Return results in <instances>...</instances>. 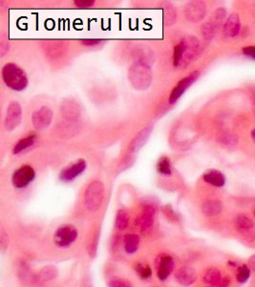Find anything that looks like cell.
<instances>
[{"mask_svg":"<svg viewBox=\"0 0 255 287\" xmlns=\"http://www.w3.org/2000/svg\"><path fill=\"white\" fill-rule=\"evenodd\" d=\"M200 40L193 36H187L174 47L173 65L175 67H187L201 54Z\"/></svg>","mask_w":255,"mask_h":287,"instance_id":"6da1fadb","label":"cell"},{"mask_svg":"<svg viewBox=\"0 0 255 287\" xmlns=\"http://www.w3.org/2000/svg\"><path fill=\"white\" fill-rule=\"evenodd\" d=\"M79 238V231L74 224H63L59 226L52 236L54 247L61 251L72 249Z\"/></svg>","mask_w":255,"mask_h":287,"instance_id":"7a4b0ae2","label":"cell"},{"mask_svg":"<svg viewBox=\"0 0 255 287\" xmlns=\"http://www.w3.org/2000/svg\"><path fill=\"white\" fill-rule=\"evenodd\" d=\"M2 78L5 84L15 91H22L28 85L25 71L13 63L6 64L3 66Z\"/></svg>","mask_w":255,"mask_h":287,"instance_id":"3957f363","label":"cell"},{"mask_svg":"<svg viewBox=\"0 0 255 287\" xmlns=\"http://www.w3.org/2000/svg\"><path fill=\"white\" fill-rule=\"evenodd\" d=\"M128 78L131 84L138 90L147 89L152 80L151 69L147 64L136 62L129 68Z\"/></svg>","mask_w":255,"mask_h":287,"instance_id":"277c9868","label":"cell"},{"mask_svg":"<svg viewBox=\"0 0 255 287\" xmlns=\"http://www.w3.org/2000/svg\"><path fill=\"white\" fill-rule=\"evenodd\" d=\"M104 193L105 189L102 181L94 180L90 183L85 190L83 198L85 208L92 213L99 211L103 203Z\"/></svg>","mask_w":255,"mask_h":287,"instance_id":"5b68a950","label":"cell"},{"mask_svg":"<svg viewBox=\"0 0 255 287\" xmlns=\"http://www.w3.org/2000/svg\"><path fill=\"white\" fill-rule=\"evenodd\" d=\"M154 270L157 279L164 283L167 281L175 270L176 262L174 258L166 252L158 254L153 262Z\"/></svg>","mask_w":255,"mask_h":287,"instance_id":"8992f818","label":"cell"},{"mask_svg":"<svg viewBox=\"0 0 255 287\" xmlns=\"http://www.w3.org/2000/svg\"><path fill=\"white\" fill-rule=\"evenodd\" d=\"M156 207L152 204L143 206L141 213L136 219V225L142 235H150L152 232L156 217Z\"/></svg>","mask_w":255,"mask_h":287,"instance_id":"52a82bcc","label":"cell"},{"mask_svg":"<svg viewBox=\"0 0 255 287\" xmlns=\"http://www.w3.org/2000/svg\"><path fill=\"white\" fill-rule=\"evenodd\" d=\"M35 177L36 171L33 167L29 165H23L13 171L12 183L13 187L16 189H24L34 181Z\"/></svg>","mask_w":255,"mask_h":287,"instance_id":"ba28073f","label":"cell"},{"mask_svg":"<svg viewBox=\"0 0 255 287\" xmlns=\"http://www.w3.org/2000/svg\"><path fill=\"white\" fill-rule=\"evenodd\" d=\"M200 77V72L199 71H194L192 72L191 74H190L189 76L182 78L178 83L173 87L172 91L170 93L168 102L170 105L175 104L179 99L184 95V93L187 91L192 84L198 79Z\"/></svg>","mask_w":255,"mask_h":287,"instance_id":"9c48e42d","label":"cell"},{"mask_svg":"<svg viewBox=\"0 0 255 287\" xmlns=\"http://www.w3.org/2000/svg\"><path fill=\"white\" fill-rule=\"evenodd\" d=\"M21 119H22L21 106L17 102H12L7 108L4 122L6 131H13V130H15L19 126Z\"/></svg>","mask_w":255,"mask_h":287,"instance_id":"30bf717a","label":"cell"},{"mask_svg":"<svg viewBox=\"0 0 255 287\" xmlns=\"http://www.w3.org/2000/svg\"><path fill=\"white\" fill-rule=\"evenodd\" d=\"M206 5L203 1H191L185 8L186 18L191 22H199L206 14Z\"/></svg>","mask_w":255,"mask_h":287,"instance_id":"8fae6325","label":"cell"},{"mask_svg":"<svg viewBox=\"0 0 255 287\" xmlns=\"http://www.w3.org/2000/svg\"><path fill=\"white\" fill-rule=\"evenodd\" d=\"M86 161L83 159H79L62 170L60 174V179L63 182H71L86 170Z\"/></svg>","mask_w":255,"mask_h":287,"instance_id":"7c38bea8","label":"cell"},{"mask_svg":"<svg viewBox=\"0 0 255 287\" xmlns=\"http://www.w3.org/2000/svg\"><path fill=\"white\" fill-rule=\"evenodd\" d=\"M53 119V111L48 106H42L33 113L32 123L34 127L41 131L48 128Z\"/></svg>","mask_w":255,"mask_h":287,"instance_id":"4fadbf2b","label":"cell"},{"mask_svg":"<svg viewBox=\"0 0 255 287\" xmlns=\"http://www.w3.org/2000/svg\"><path fill=\"white\" fill-rule=\"evenodd\" d=\"M197 279L198 274L191 266H183L175 272V281L182 287H191Z\"/></svg>","mask_w":255,"mask_h":287,"instance_id":"5bb4252c","label":"cell"},{"mask_svg":"<svg viewBox=\"0 0 255 287\" xmlns=\"http://www.w3.org/2000/svg\"><path fill=\"white\" fill-rule=\"evenodd\" d=\"M241 29V19L236 13H232L227 18L224 26L223 34L225 38H234L236 37Z\"/></svg>","mask_w":255,"mask_h":287,"instance_id":"9a60e30c","label":"cell"},{"mask_svg":"<svg viewBox=\"0 0 255 287\" xmlns=\"http://www.w3.org/2000/svg\"><path fill=\"white\" fill-rule=\"evenodd\" d=\"M140 236L136 234H125L122 236V247L129 256L135 255L140 250Z\"/></svg>","mask_w":255,"mask_h":287,"instance_id":"2e32d148","label":"cell"},{"mask_svg":"<svg viewBox=\"0 0 255 287\" xmlns=\"http://www.w3.org/2000/svg\"><path fill=\"white\" fill-rule=\"evenodd\" d=\"M61 110L67 120H76L80 115V107L73 99H66L61 105Z\"/></svg>","mask_w":255,"mask_h":287,"instance_id":"e0dca14e","label":"cell"},{"mask_svg":"<svg viewBox=\"0 0 255 287\" xmlns=\"http://www.w3.org/2000/svg\"><path fill=\"white\" fill-rule=\"evenodd\" d=\"M203 179L205 183L216 187L222 188L226 184V176L225 174L218 170H208L204 172Z\"/></svg>","mask_w":255,"mask_h":287,"instance_id":"ac0fdd59","label":"cell"},{"mask_svg":"<svg viewBox=\"0 0 255 287\" xmlns=\"http://www.w3.org/2000/svg\"><path fill=\"white\" fill-rule=\"evenodd\" d=\"M133 270L141 281H148L153 276V270L147 261H136L133 263Z\"/></svg>","mask_w":255,"mask_h":287,"instance_id":"d6986e66","label":"cell"},{"mask_svg":"<svg viewBox=\"0 0 255 287\" xmlns=\"http://www.w3.org/2000/svg\"><path fill=\"white\" fill-rule=\"evenodd\" d=\"M202 213L207 217H213L218 215L222 210H223V204L220 200L215 199H209L204 201L202 205Z\"/></svg>","mask_w":255,"mask_h":287,"instance_id":"ffe728a7","label":"cell"},{"mask_svg":"<svg viewBox=\"0 0 255 287\" xmlns=\"http://www.w3.org/2000/svg\"><path fill=\"white\" fill-rule=\"evenodd\" d=\"M37 135L36 134H30L28 135L25 138L19 140L17 144L13 146V154H19L22 151H24L26 149H28L29 147L33 146L36 142H37Z\"/></svg>","mask_w":255,"mask_h":287,"instance_id":"44dd1931","label":"cell"},{"mask_svg":"<svg viewBox=\"0 0 255 287\" xmlns=\"http://www.w3.org/2000/svg\"><path fill=\"white\" fill-rule=\"evenodd\" d=\"M58 274V270L54 266H45L36 273L37 284L39 283H48L54 280Z\"/></svg>","mask_w":255,"mask_h":287,"instance_id":"7402d4cb","label":"cell"},{"mask_svg":"<svg viewBox=\"0 0 255 287\" xmlns=\"http://www.w3.org/2000/svg\"><path fill=\"white\" fill-rule=\"evenodd\" d=\"M130 224V215L127 211L119 210L117 212L115 219V228L119 232L127 230Z\"/></svg>","mask_w":255,"mask_h":287,"instance_id":"603a6c76","label":"cell"},{"mask_svg":"<svg viewBox=\"0 0 255 287\" xmlns=\"http://www.w3.org/2000/svg\"><path fill=\"white\" fill-rule=\"evenodd\" d=\"M222 279H223V277H222L220 270H218L216 268L207 269L203 276V281L207 287L216 285Z\"/></svg>","mask_w":255,"mask_h":287,"instance_id":"cb8c5ba5","label":"cell"},{"mask_svg":"<svg viewBox=\"0 0 255 287\" xmlns=\"http://www.w3.org/2000/svg\"><path fill=\"white\" fill-rule=\"evenodd\" d=\"M234 224L236 229L239 231H249L255 228V222L245 215H237L234 220Z\"/></svg>","mask_w":255,"mask_h":287,"instance_id":"d4e9b609","label":"cell"},{"mask_svg":"<svg viewBox=\"0 0 255 287\" xmlns=\"http://www.w3.org/2000/svg\"><path fill=\"white\" fill-rule=\"evenodd\" d=\"M150 131H151V128H148V129H144L143 131L140 132V134H138V136L134 139V141L132 142L131 145H130L132 151L138 150L140 146L143 145V144L146 142L147 138L149 137Z\"/></svg>","mask_w":255,"mask_h":287,"instance_id":"484cf974","label":"cell"},{"mask_svg":"<svg viewBox=\"0 0 255 287\" xmlns=\"http://www.w3.org/2000/svg\"><path fill=\"white\" fill-rule=\"evenodd\" d=\"M100 235L98 232L95 234H90L88 240H87V252L89 254L91 258H95L97 255L98 251V245H99V239H100Z\"/></svg>","mask_w":255,"mask_h":287,"instance_id":"4316f807","label":"cell"},{"mask_svg":"<svg viewBox=\"0 0 255 287\" xmlns=\"http://www.w3.org/2000/svg\"><path fill=\"white\" fill-rule=\"evenodd\" d=\"M217 30H218V28L211 21H207V22L204 23L202 25L201 31H202V35H203L204 40L207 42L211 41L216 35Z\"/></svg>","mask_w":255,"mask_h":287,"instance_id":"83f0119b","label":"cell"},{"mask_svg":"<svg viewBox=\"0 0 255 287\" xmlns=\"http://www.w3.org/2000/svg\"><path fill=\"white\" fill-rule=\"evenodd\" d=\"M157 170L163 175H171L172 167L170 159L166 156L161 157L157 163Z\"/></svg>","mask_w":255,"mask_h":287,"instance_id":"f1b7e54d","label":"cell"},{"mask_svg":"<svg viewBox=\"0 0 255 287\" xmlns=\"http://www.w3.org/2000/svg\"><path fill=\"white\" fill-rule=\"evenodd\" d=\"M164 21L165 24L166 25H171L176 21L177 18V13H176V10L174 9V7L171 4H167L166 8L164 9Z\"/></svg>","mask_w":255,"mask_h":287,"instance_id":"f546056e","label":"cell"},{"mask_svg":"<svg viewBox=\"0 0 255 287\" xmlns=\"http://www.w3.org/2000/svg\"><path fill=\"white\" fill-rule=\"evenodd\" d=\"M251 277V268L247 264H243L238 267L236 280L239 284H246Z\"/></svg>","mask_w":255,"mask_h":287,"instance_id":"4dcf8cb0","label":"cell"},{"mask_svg":"<svg viewBox=\"0 0 255 287\" xmlns=\"http://www.w3.org/2000/svg\"><path fill=\"white\" fill-rule=\"evenodd\" d=\"M227 15V10L225 8H218L214 13L212 14L209 21H211L217 28L222 26L223 22Z\"/></svg>","mask_w":255,"mask_h":287,"instance_id":"1f68e13d","label":"cell"},{"mask_svg":"<svg viewBox=\"0 0 255 287\" xmlns=\"http://www.w3.org/2000/svg\"><path fill=\"white\" fill-rule=\"evenodd\" d=\"M218 141L225 145H235L238 143V138L235 134H232L230 132H224L219 135Z\"/></svg>","mask_w":255,"mask_h":287,"instance_id":"d6a6232c","label":"cell"},{"mask_svg":"<svg viewBox=\"0 0 255 287\" xmlns=\"http://www.w3.org/2000/svg\"><path fill=\"white\" fill-rule=\"evenodd\" d=\"M108 287H133L132 284L123 278H113L111 280H109L108 284H107Z\"/></svg>","mask_w":255,"mask_h":287,"instance_id":"836d02e7","label":"cell"},{"mask_svg":"<svg viewBox=\"0 0 255 287\" xmlns=\"http://www.w3.org/2000/svg\"><path fill=\"white\" fill-rule=\"evenodd\" d=\"M163 213H164V215H166V218L169 219L170 221L176 222L178 220L177 215L175 214L174 210L171 208V206H168V205L165 206V207L163 208Z\"/></svg>","mask_w":255,"mask_h":287,"instance_id":"e575fe53","label":"cell"},{"mask_svg":"<svg viewBox=\"0 0 255 287\" xmlns=\"http://www.w3.org/2000/svg\"><path fill=\"white\" fill-rule=\"evenodd\" d=\"M8 245H9V236L4 230H2L0 234V246L3 250H5L8 247Z\"/></svg>","mask_w":255,"mask_h":287,"instance_id":"d590c367","label":"cell"},{"mask_svg":"<svg viewBox=\"0 0 255 287\" xmlns=\"http://www.w3.org/2000/svg\"><path fill=\"white\" fill-rule=\"evenodd\" d=\"M75 5L78 7V8H88V7H91L95 4V1L94 0H77L74 2Z\"/></svg>","mask_w":255,"mask_h":287,"instance_id":"8d00e7d4","label":"cell"},{"mask_svg":"<svg viewBox=\"0 0 255 287\" xmlns=\"http://www.w3.org/2000/svg\"><path fill=\"white\" fill-rule=\"evenodd\" d=\"M243 54L255 61V46H247L242 49Z\"/></svg>","mask_w":255,"mask_h":287,"instance_id":"74e56055","label":"cell"},{"mask_svg":"<svg viewBox=\"0 0 255 287\" xmlns=\"http://www.w3.org/2000/svg\"><path fill=\"white\" fill-rule=\"evenodd\" d=\"M230 285H231V281H230V277H224L216 285L207 287H230Z\"/></svg>","mask_w":255,"mask_h":287,"instance_id":"f35d334b","label":"cell"},{"mask_svg":"<svg viewBox=\"0 0 255 287\" xmlns=\"http://www.w3.org/2000/svg\"><path fill=\"white\" fill-rule=\"evenodd\" d=\"M82 44L84 45H87V46H93V45H97L101 42V40L99 39H85V40H82L81 41Z\"/></svg>","mask_w":255,"mask_h":287,"instance_id":"ab89813d","label":"cell"},{"mask_svg":"<svg viewBox=\"0 0 255 287\" xmlns=\"http://www.w3.org/2000/svg\"><path fill=\"white\" fill-rule=\"evenodd\" d=\"M248 265H249V267L251 268V270H254L255 272V254L250 258Z\"/></svg>","mask_w":255,"mask_h":287,"instance_id":"60d3db41","label":"cell"},{"mask_svg":"<svg viewBox=\"0 0 255 287\" xmlns=\"http://www.w3.org/2000/svg\"><path fill=\"white\" fill-rule=\"evenodd\" d=\"M228 264H229V266H230V267H236V266H237V263H236L235 261H230L228 262Z\"/></svg>","mask_w":255,"mask_h":287,"instance_id":"b9f144b4","label":"cell"},{"mask_svg":"<svg viewBox=\"0 0 255 287\" xmlns=\"http://www.w3.org/2000/svg\"><path fill=\"white\" fill-rule=\"evenodd\" d=\"M252 139H253V141L255 143V129L252 131Z\"/></svg>","mask_w":255,"mask_h":287,"instance_id":"7bdbcfd3","label":"cell"},{"mask_svg":"<svg viewBox=\"0 0 255 287\" xmlns=\"http://www.w3.org/2000/svg\"></svg>","mask_w":255,"mask_h":287,"instance_id":"ee69618b","label":"cell"}]
</instances>
